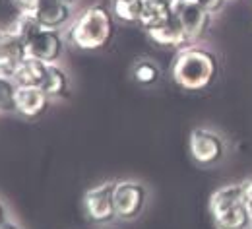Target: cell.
Segmentation results:
<instances>
[{
  "mask_svg": "<svg viewBox=\"0 0 252 229\" xmlns=\"http://www.w3.org/2000/svg\"><path fill=\"white\" fill-rule=\"evenodd\" d=\"M218 72H220V65L216 55L196 45L181 49L173 61L175 84L189 92H200L210 88L216 82Z\"/></svg>",
  "mask_w": 252,
  "mask_h": 229,
  "instance_id": "obj_1",
  "label": "cell"
},
{
  "mask_svg": "<svg viewBox=\"0 0 252 229\" xmlns=\"http://www.w3.org/2000/svg\"><path fill=\"white\" fill-rule=\"evenodd\" d=\"M115 35L113 14L105 6H90L74 22L70 41L82 51H99L111 43Z\"/></svg>",
  "mask_w": 252,
  "mask_h": 229,
  "instance_id": "obj_2",
  "label": "cell"
},
{
  "mask_svg": "<svg viewBox=\"0 0 252 229\" xmlns=\"http://www.w3.org/2000/svg\"><path fill=\"white\" fill-rule=\"evenodd\" d=\"M210 212L218 229H252V214L245 204L243 183L218 189L210 198Z\"/></svg>",
  "mask_w": 252,
  "mask_h": 229,
  "instance_id": "obj_3",
  "label": "cell"
},
{
  "mask_svg": "<svg viewBox=\"0 0 252 229\" xmlns=\"http://www.w3.org/2000/svg\"><path fill=\"white\" fill-rule=\"evenodd\" d=\"M173 12H175V18L181 22L190 43L200 41L212 26V16L214 14H210L206 8H202L194 0L173 4Z\"/></svg>",
  "mask_w": 252,
  "mask_h": 229,
  "instance_id": "obj_4",
  "label": "cell"
},
{
  "mask_svg": "<svg viewBox=\"0 0 252 229\" xmlns=\"http://www.w3.org/2000/svg\"><path fill=\"white\" fill-rule=\"evenodd\" d=\"M115 185L117 183H111V181L101 183L84 195V210L92 222L107 224L113 218H117V214H115Z\"/></svg>",
  "mask_w": 252,
  "mask_h": 229,
  "instance_id": "obj_5",
  "label": "cell"
},
{
  "mask_svg": "<svg viewBox=\"0 0 252 229\" xmlns=\"http://www.w3.org/2000/svg\"><path fill=\"white\" fill-rule=\"evenodd\" d=\"M190 156L196 164L214 165L218 164L225 154V144L216 132L206 129H196L190 132Z\"/></svg>",
  "mask_w": 252,
  "mask_h": 229,
  "instance_id": "obj_6",
  "label": "cell"
},
{
  "mask_svg": "<svg viewBox=\"0 0 252 229\" xmlns=\"http://www.w3.org/2000/svg\"><path fill=\"white\" fill-rule=\"evenodd\" d=\"M146 189L140 183L123 181L115 185V214L119 220H134L142 214L146 204Z\"/></svg>",
  "mask_w": 252,
  "mask_h": 229,
  "instance_id": "obj_7",
  "label": "cell"
},
{
  "mask_svg": "<svg viewBox=\"0 0 252 229\" xmlns=\"http://www.w3.org/2000/svg\"><path fill=\"white\" fill-rule=\"evenodd\" d=\"M61 53H63V37H61L59 30L43 28L26 45V57L28 59H35V61H41L47 65L57 63Z\"/></svg>",
  "mask_w": 252,
  "mask_h": 229,
  "instance_id": "obj_8",
  "label": "cell"
},
{
  "mask_svg": "<svg viewBox=\"0 0 252 229\" xmlns=\"http://www.w3.org/2000/svg\"><path fill=\"white\" fill-rule=\"evenodd\" d=\"M51 98L37 86L16 88V113L26 119H39L49 109Z\"/></svg>",
  "mask_w": 252,
  "mask_h": 229,
  "instance_id": "obj_9",
  "label": "cell"
},
{
  "mask_svg": "<svg viewBox=\"0 0 252 229\" xmlns=\"http://www.w3.org/2000/svg\"><path fill=\"white\" fill-rule=\"evenodd\" d=\"M33 14L43 28L61 30L70 20V4H66L63 0H39Z\"/></svg>",
  "mask_w": 252,
  "mask_h": 229,
  "instance_id": "obj_10",
  "label": "cell"
},
{
  "mask_svg": "<svg viewBox=\"0 0 252 229\" xmlns=\"http://www.w3.org/2000/svg\"><path fill=\"white\" fill-rule=\"evenodd\" d=\"M148 35L154 43H158L161 47H167V49H179L181 51V49L192 45L185 30H183V26H181V22L175 18V12H173V18L167 24L159 26L156 30H150Z\"/></svg>",
  "mask_w": 252,
  "mask_h": 229,
  "instance_id": "obj_11",
  "label": "cell"
},
{
  "mask_svg": "<svg viewBox=\"0 0 252 229\" xmlns=\"http://www.w3.org/2000/svg\"><path fill=\"white\" fill-rule=\"evenodd\" d=\"M24 59H26V47H24V43L8 30L6 32L4 49L0 53V74L2 76H8V78H14L16 70L24 63Z\"/></svg>",
  "mask_w": 252,
  "mask_h": 229,
  "instance_id": "obj_12",
  "label": "cell"
},
{
  "mask_svg": "<svg viewBox=\"0 0 252 229\" xmlns=\"http://www.w3.org/2000/svg\"><path fill=\"white\" fill-rule=\"evenodd\" d=\"M173 18V4L161 2V0H142V14H140V26L150 32L159 26L167 24Z\"/></svg>",
  "mask_w": 252,
  "mask_h": 229,
  "instance_id": "obj_13",
  "label": "cell"
},
{
  "mask_svg": "<svg viewBox=\"0 0 252 229\" xmlns=\"http://www.w3.org/2000/svg\"><path fill=\"white\" fill-rule=\"evenodd\" d=\"M47 66H49L47 63L26 57L20 68L16 70L12 80L16 82V86H37V88H41V84L45 80V74H47Z\"/></svg>",
  "mask_w": 252,
  "mask_h": 229,
  "instance_id": "obj_14",
  "label": "cell"
},
{
  "mask_svg": "<svg viewBox=\"0 0 252 229\" xmlns=\"http://www.w3.org/2000/svg\"><path fill=\"white\" fill-rule=\"evenodd\" d=\"M41 90L51 99L68 96V78L63 72V68H59L55 63L47 66V74H45V80L41 84Z\"/></svg>",
  "mask_w": 252,
  "mask_h": 229,
  "instance_id": "obj_15",
  "label": "cell"
},
{
  "mask_svg": "<svg viewBox=\"0 0 252 229\" xmlns=\"http://www.w3.org/2000/svg\"><path fill=\"white\" fill-rule=\"evenodd\" d=\"M41 30H43V26L37 22L33 12H20V16H18V20L14 24V30H10V32L14 33L26 47Z\"/></svg>",
  "mask_w": 252,
  "mask_h": 229,
  "instance_id": "obj_16",
  "label": "cell"
},
{
  "mask_svg": "<svg viewBox=\"0 0 252 229\" xmlns=\"http://www.w3.org/2000/svg\"><path fill=\"white\" fill-rule=\"evenodd\" d=\"M113 14L128 24H138L142 14V0H113Z\"/></svg>",
  "mask_w": 252,
  "mask_h": 229,
  "instance_id": "obj_17",
  "label": "cell"
},
{
  "mask_svg": "<svg viewBox=\"0 0 252 229\" xmlns=\"http://www.w3.org/2000/svg\"><path fill=\"white\" fill-rule=\"evenodd\" d=\"M16 82L0 74V113H16Z\"/></svg>",
  "mask_w": 252,
  "mask_h": 229,
  "instance_id": "obj_18",
  "label": "cell"
},
{
  "mask_svg": "<svg viewBox=\"0 0 252 229\" xmlns=\"http://www.w3.org/2000/svg\"><path fill=\"white\" fill-rule=\"evenodd\" d=\"M134 78L136 82L144 84V86H150V84H156L159 80V68L156 63L152 61H140L134 65Z\"/></svg>",
  "mask_w": 252,
  "mask_h": 229,
  "instance_id": "obj_19",
  "label": "cell"
},
{
  "mask_svg": "<svg viewBox=\"0 0 252 229\" xmlns=\"http://www.w3.org/2000/svg\"><path fill=\"white\" fill-rule=\"evenodd\" d=\"M194 2H198L202 8H206L210 14H216V12H220L221 8H223V4H225V0H194Z\"/></svg>",
  "mask_w": 252,
  "mask_h": 229,
  "instance_id": "obj_20",
  "label": "cell"
},
{
  "mask_svg": "<svg viewBox=\"0 0 252 229\" xmlns=\"http://www.w3.org/2000/svg\"><path fill=\"white\" fill-rule=\"evenodd\" d=\"M14 6L20 8V12H33L35 6L39 4V0H10Z\"/></svg>",
  "mask_w": 252,
  "mask_h": 229,
  "instance_id": "obj_21",
  "label": "cell"
},
{
  "mask_svg": "<svg viewBox=\"0 0 252 229\" xmlns=\"http://www.w3.org/2000/svg\"><path fill=\"white\" fill-rule=\"evenodd\" d=\"M243 196H245L247 208L251 210V214H252V179H249V181L243 183Z\"/></svg>",
  "mask_w": 252,
  "mask_h": 229,
  "instance_id": "obj_22",
  "label": "cell"
},
{
  "mask_svg": "<svg viewBox=\"0 0 252 229\" xmlns=\"http://www.w3.org/2000/svg\"><path fill=\"white\" fill-rule=\"evenodd\" d=\"M4 222H8V220H6V208H4V204L0 202V224H4Z\"/></svg>",
  "mask_w": 252,
  "mask_h": 229,
  "instance_id": "obj_23",
  "label": "cell"
},
{
  "mask_svg": "<svg viewBox=\"0 0 252 229\" xmlns=\"http://www.w3.org/2000/svg\"><path fill=\"white\" fill-rule=\"evenodd\" d=\"M4 43H6V32L0 30V53H2V49H4Z\"/></svg>",
  "mask_w": 252,
  "mask_h": 229,
  "instance_id": "obj_24",
  "label": "cell"
},
{
  "mask_svg": "<svg viewBox=\"0 0 252 229\" xmlns=\"http://www.w3.org/2000/svg\"><path fill=\"white\" fill-rule=\"evenodd\" d=\"M0 229H18V226H14L12 222H4V224H0Z\"/></svg>",
  "mask_w": 252,
  "mask_h": 229,
  "instance_id": "obj_25",
  "label": "cell"
},
{
  "mask_svg": "<svg viewBox=\"0 0 252 229\" xmlns=\"http://www.w3.org/2000/svg\"><path fill=\"white\" fill-rule=\"evenodd\" d=\"M63 2H66V4H70V6H72V4L76 2V0H63Z\"/></svg>",
  "mask_w": 252,
  "mask_h": 229,
  "instance_id": "obj_26",
  "label": "cell"
},
{
  "mask_svg": "<svg viewBox=\"0 0 252 229\" xmlns=\"http://www.w3.org/2000/svg\"><path fill=\"white\" fill-rule=\"evenodd\" d=\"M177 2H189V0H173V4H177Z\"/></svg>",
  "mask_w": 252,
  "mask_h": 229,
  "instance_id": "obj_27",
  "label": "cell"
}]
</instances>
